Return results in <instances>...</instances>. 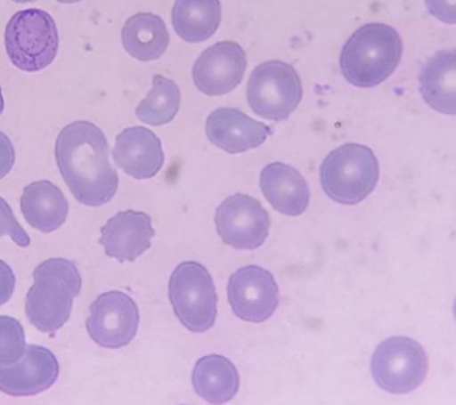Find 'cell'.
I'll return each mask as SVG.
<instances>
[{
    "mask_svg": "<svg viewBox=\"0 0 456 405\" xmlns=\"http://www.w3.org/2000/svg\"><path fill=\"white\" fill-rule=\"evenodd\" d=\"M115 164L136 179L157 176L165 162L162 142L152 130L134 126L123 130L113 150Z\"/></svg>",
    "mask_w": 456,
    "mask_h": 405,
    "instance_id": "cell-16",
    "label": "cell"
},
{
    "mask_svg": "<svg viewBox=\"0 0 456 405\" xmlns=\"http://www.w3.org/2000/svg\"><path fill=\"white\" fill-rule=\"evenodd\" d=\"M192 384L199 396L213 404L230 401L238 393V369L229 359L218 354L200 358L195 364Z\"/></svg>",
    "mask_w": 456,
    "mask_h": 405,
    "instance_id": "cell-20",
    "label": "cell"
},
{
    "mask_svg": "<svg viewBox=\"0 0 456 405\" xmlns=\"http://www.w3.org/2000/svg\"><path fill=\"white\" fill-rule=\"evenodd\" d=\"M228 298L233 312L244 321H267L279 306L278 283L262 267L240 268L229 279Z\"/></svg>",
    "mask_w": 456,
    "mask_h": 405,
    "instance_id": "cell-11",
    "label": "cell"
},
{
    "mask_svg": "<svg viewBox=\"0 0 456 405\" xmlns=\"http://www.w3.org/2000/svg\"><path fill=\"white\" fill-rule=\"evenodd\" d=\"M154 235L152 220L148 214L126 211L109 219L102 229L99 242L109 257L120 263L134 262L151 247Z\"/></svg>",
    "mask_w": 456,
    "mask_h": 405,
    "instance_id": "cell-15",
    "label": "cell"
},
{
    "mask_svg": "<svg viewBox=\"0 0 456 405\" xmlns=\"http://www.w3.org/2000/svg\"><path fill=\"white\" fill-rule=\"evenodd\" d=\"M260 188L275 211L287 216H299L308 207V183L290 165L281 162L267 165L260 174Z\"/></svg>",
    "mask_w": 456,
    "mask_h": 405,
    "instance_id": "cell-17",
    "label": "cell"
},
{
    "mask_svg": "<svg viewBox=\"0 0 456 405\" xmlns=\"http://www.w3.org/2000/svg\"><path fill=\"white\" fill-rule=\"evenodd\" d=\"M209 142L230 154L256 149L273 134V129L255 121L238 109L220 108L207 121Z\"/></svg>",
    "mask_w": 456,
    "mask_h": 405,
    "instance_id": "cell-14",
    "label": "cell"
},
{
    "mask_svg": "<svg viewBox=\"0 0 456 405\" xmlns=\"http://www.w3.org/2000/svg\"><path fill=\"white\" fill-rule=\"evenodd\" d=\"M403 41L392 27L369 23L361 27L344 45L339 64L344 77L355 87L378 86L397 69Z\"/></svg>",
    "mask_w": 456,
    "mask_h": 405,
    "instance_id": "cell-2",
    "label": "cell"
},
{
    "mask_svg": "<svg viewBox=\"0 0 456 405\" xmlns=\"http://www.w3.org/2000/svg\"><path fill=\"white\" fill-rule=\"evenodd\" d=\"M16 288V276L7 263L0 259V306L7 304Z\"/></svg>",
    "mask_w": 456,
    "mask_h": 405,
    "instance_id": "cell-27",
    "label": "cell"
},
{
    "mask_svg": "<svg viewBox=\"0 0 456 405\" xmlns=\"http://www.w3.org/2000/svg\"><path fill=\"white\" fill-rule=\"evenodd\" d=\"M25 349L27 342L22 324L12 317H0V364L18 362Z\"/></svg>",
    "mask_w": 456,
    "mask_h": 405,
    "instance_id": "cell-24",
    "label": "cell"
},
{
    "mask_svg": "<svg viewBox=\"0 0 456 405\" xmlns=\"http://www.w3.org/2000/svg\"><path fill=\"white\" fill-rule=\"evenodd\" d=\"M59 3L62 4H75L78 2H82V0H58Z\"/></svg>",
    "mask_w": 456,
    "mask_h": 405,
    "instance_id": "cell-30",
    "label": "cell"
},
{
    "mask_svg": "<svg viewBox=\"0 0 456 405\" xmlns=\"http://www.w3.org/2000/svg\"><path fill=\"white\" fill-rule=\"evenodd\" d=\"M86 328L100 347L119 349L136 337L139 309L126 293L111 291L100 295L89 308Z\"/></svg>",
    "mask_w": 456,
    "mask_h": 405,
    "instance_id": "cell-9",
    "label": "cell"
},
{
    "mask_svg": "<svg viewBox=\"0 0 456 405\" xmlns=\"http://www.w3.org/2000/svg\"><path fill=\"white\" fill-rule=\"evenodd\" d=\"M12 2L19 3V4H27V3L37 2V0H12Z\"/></svg>",
    "mask_w": 456,
    "mask_h": 405,
    "instance_id": "cell-31",
    "label": "cell"
},
{
    "mask_svg": "<svg viewBox=\"0 0 456 405\" xmlns=\"http://www.w3.org/2000/svg\"><path fill=\"white\" fill-rule=\"evenodd\" d=\"M379 386L392 393H408L423 384L428 358L422 344L409 337H392L379 344L370 363Z\"/></svg>",
    "mask_w": 456,
    "mask_h": 405,
    "instance_id": "cell-8",
    "label": "cell"
},
{
    "mask_svg": "<svg viewBox=\"0 0 456 405\" xmlns=\"http://www.w3.org/2000/svg\"><path fill=\"white\" fill-rule=\"evenodd\" d=\"M303 99V85L297 69L283 61L258 65L250 75L248 100L253 111L269 121L288 119Z\"/></svg>",
    "mask_w": 456,
    "mask_h": 405,
    "instance_id": "cell-7",
    "label": "cell"
},
{
    "mask_svg": "<svg viewBox=\"0 0 456 405\" xmlns=\"http://www.w3.org/2000/svg\"><path fill=\"white\" fill-rule=\"evenodd\" d=\"M21 211L29 226L50 233L56 231L67 220L69 202L61 190L48 180H42L24 189Z\"/></svg>",
    "mask_w": 456,
    "mask_h": 405,
    "instance_id": "cell-18",
    "label": "cell"
},
{
    "mask_svg": "<svg viewBox=\"0 0 456 405\" xmlns=\"http://www.w3.org/2000/svg\"><path fill=\"white\" fill-rule=\"evenodd\" d=\"M175 32L188 43L208 41L222 21L219 0H176L172 14Z\"/></svg>",
    "mask_w": 456,
    "mask_h": 405,
    "instance_id": "cell-22",
    "label": "cell"
},
{
    "mask_svg": "<svg viewBox=\"0 0 456 405\" xmlns=\"http://www.w3.org/2000/svg\"><path fill=\"white\" fill-rule=\"evenodd\" d=\"M125 50L140 61H154L163 56L169 45V33L163 19L142 12L130 17L122 31Z\"/></svg>",
    "mask_w": 456,
    "mask_h": 405,
    "instance_id": "cell-21",
    "label": "cell"
},
{
    "mask_svg": "<svg viewBox=\"0 0 456 405\" xmlns=\"http://www.w3.org/2000/svg\"><path fill=\"white\" fill-rule=\"evenodd\" d=\"M428 12L444 23L455 24V0H425Z\"/></svg>",
    "mask_w": 456,
    "mask_h": 405,
    "instance_id": "cell-26",
    "label": "cell"
},
{
    "mask_svg": "<svg viewBox=\"0 0 456 405\" xmlns=\"http://www.w3.org/2000/svg\"><path fill=\"white\" fill-rule=\"evenodd\" d=\"M217 232L225 244L237 249H256L269 235V214L249 195H232L219 205L215 216Z\"/></svg>",
    "mask_w": 456,
    "mask_h": 405,
    "instance_id": "cell-10",
    "label": "cell"
},
{
    "mask_svg": "<svg viewBox=\"0 0 456 405\" xmlns=\"http://www.w3.org/2000/svg\"><path fill=\"white\" fill-rule=\"evenodd\" d=\"M180 103L182 93L178 85L162 75H154L151 92L139 103L136 115L144 124L162 126L176 117Z\"/></svg>",
    "mask_w": 456,
    "mask_h": 405,
    "instance_id": "cell-23",
    "label": "cell"
},
{
    "mask_svg": "<svg viewBox=\"0 0 456 405\" xmlns=\"http://www.w3.org/2000/svg\"><path fill=\"white\" fill-rule=\"evenodd\" d=\"M169 299L179 321L189 331L204 333L217 317V294L212 276L199 263H180L169 279Z\"/></svg>",
    "mask_w": 456,
    "mask_h": 405,
    "instance_id": "cell-6",
    "label": "cell"
},
{
    "mask_svg": "<svg viewBox=\"0 0 456 405\" xmlns=\"http://www.w3.org/2000/svg\"><path fill=\"white\" fill-rule=\"evenodd\" d=\"M60 173L75 198L102 207L117 194L118 176L109 161V144L96 125L79 121L65 126L56 142Z\"/></svg>",
    "mask_w": 456,
    "mask_h": 405,
    "instance_id": "cell-1",
    "label": "cell"
},
{
    "mask_svg": "<svg viewBox=\"0 0 456 405\" xmlns=\"http://www.w3.org/2000/svg\"><path fill=\"white\" fill-rule=\"evenodd\" d=\"M4 108V97H3V92L2 87H0V115H2Z\"/></svg>",
    "mask_w": 456,
    "mask_h": 405,
    "instance_id": "cell-29",
    "label": "cell"
},
{
    "mask_svg": "<svg viewBox=\"0 0 456 405\" xmlns=\"http://www.w3.org/2000/svg\"><path fill=\"white\" fill-rule=\"evenodd\" d=\"M455 71V50H444L436 53L419 74L420 93L436 111L456 112Z\"/></svg>",
    "mask_w": 456,
    "mask_h": 405,
    "instance_id": "cell-19",
    "label": "cell"
},
{
    "mask_svg": "<svg viewBox=\"0 0 456 405\" xmlns=\"http://www.w3.org/2000/svg\"><path fill=\"white\" fill-rule=\"evenodd\" d=\"M16 162V152L6 134L0 132V180L6 177Z\"/></svg>",
    "mask_w": 456,
    "mask_h": 405,
    "instance_id": "cell-28",
    "label": "cell"
},
{
    "mask_svg": "<svg viewBox=\"0 0 456 405\" xmlns=\"http://www.w3.org/2000/svg\"><path fill=\"white\" fill-rule=\"evenodd\" d=\"M247 67V56L239 44H215L195 61L193 82L200 92L208 96H223L239 86Z\"/></svg>",
    "mask_w": 456,
    "mask_h": 405,
    "instance_id": "cell-12",
    "label": "cell"
},
{
    "mask_svg": "<svg viewBox=\"0 0 456 405\" xmlns=\"http://www.w3.org/2000/svg\"><path fill=\"white\" fill-rule=\"evenodd\" d=\"M60 367L46 347L28 346L18 362L0 364V392L12 397H31L46 392L59 377Z\"/></svg>",
    "mask_w": 456,
    "mask_h": 405,
    "instance_id": "cell-13",
    "label": "cell"
},
{
    "mask_svg": "<svg viewBox=\"0 0 456 405\" xmlns=\"http://www.w3.org/2000/svg\"><path fill=\"white\" fill-rule=\"evenodd\" d=\"M321 184L333 201L357 205L374 191L379 163L369 147L347 143L330 152L320 169Z\"/></svg>",
    "mask_w": 456,
    "mask_h": 405,
    "instance_id": "cell-4",
    "label": "cell"
},
{
    "mask_svg": "<svg viewBox=\"0 0 456 405\" xmlns=\"http://www.w3.org/2000/svg\"><path fill=\"white\" fill-rule=\"evenodd\" d=\"M33 278L25 312L40 332L56 333L71 317L73 299L82 288V277L71 260L53 258L40 263Z\"/></svg>",
    "mask_w": 456,
    "mask_h": 405,
    "instance_id": "cell-3",
    "label": "cell"
},
{
    "mask_svg": "<svg viewBox=\"0 0 456 405\" xmlns=\"http://www.w3.org/2000/svg\"><path fill=\"white\" fill-rule=\"evenodd\" d=\"M10 61L24 72H39L56 59L59 33L56 22L42 9H27L10 19L4 32Z\"/></svg>",
    "mask_w": 456,
    "mask_h": 405,
    "instance_id": "cell-5",
    "label": "cell"
},
{
    "mask_svg": "<svg viewBox=\"0 0 456 405\" xmlns=\"http://www.w3.org/2000/svg\"><path fill=\"white\" fill-rule=\"evenodd\" d=\"M4 235H8L21 247H28L31 244V239L18 223L12 207L6 199L0 197V237Z\"/></svg>",
    "mask_w": 456,
    "mask_h": 405,
    "instance_id": "cell-25",
    "label": "cell"
}]
</instances>
